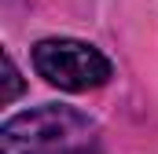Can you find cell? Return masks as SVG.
<instances>
[{"mask_svg":"<svg viewBox=\"0 0 158 154\" xmlns=\"http://www.w3.org/2000/svg\"><path fill=\"white\" fill-rule=\"evenodd\" d=\"M96 125L74 107H37L0 128L4 154H88Z\"/></svg>","mask_w":158,"mask_h":154,"instance_id":"cell-1","label":"cell"},{"mask_svg":"<svg viewBox=\"0 0 158 154\" xmlns=\"http://www.w3.org/2000/svg\"><path fill=\"white\" fill-rule=\"evenodd\" d=\"M33 66L37 74L66 92H88L110 81V63L107 55H99L92 44L70 37H48L33 48Z\"/></svg>","mask_w":158,"mask_h":154,"instance_id":"cell-2","label":"cell"},{"mask_svg":"<svg viewBox=\"0 0 158 154\" xmlns=\"http://www.w3.org/2000/svg\"><path fill=\"white\" fill-rule=\"evenodd\" d=\"M19 92H22V81H19V70H15L11 55L4 51V103H11V99H15Z\"/></svg>","mask_w":158,"mask_h":154,"instance_id":"cell-3","label":"cell"}]
</instances>
